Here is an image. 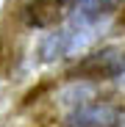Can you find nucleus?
<instances>
[{"mask_svg":"<svg viewBox=\"0 0 125 127\" xmlns=\"http://www.w3.org/2000/svg\"><path fill=\"white\" fill-rule=\"evenodd\" d=\"M122 111L109 102H83L67 113V127H117L122 122Z\"/></svg>","mask_w":125,"mask_h":127,"instance_id":"1","label":"nucleus"},{"mask_svg":"<svg viewBox=\"0 0 125 127\" xmlns=\"http://www.w3.org/2000/svg\"><path fill=\"white\" fill-rule=\"evenodd\" d=\"M120 6V0H75L67 17L72 28H97L103 19H109Z\"/></svg>","mask_w":125,"mask_h":127,"instance_id":"2","label":"nucleus"},{"mask_svg":"<svg viewBox=\"0 0 125 127\" xmlns=\"http://www.w3.org/2000/svg\"><path fill=\"white\" fill-rule=\"evenodd\" d=\"M70 0H31L22 8V17L31 28H50L61 17H67Z\"/></svg>","mask_w":125,"mask_h":127,"instance_id":"3","label":"nucleus"},{"mask_svg":"<svg viewBox=\"0 0 125 127\" xmlns=\"http://www.w3.org/2000/svg\"><path fill=\"white\" fill-rule=\"evenodd\" d=\"M122 66H125V53L120 47H106V50H100L83 61L81 72L92 75V77H117Z\"/></svg>","mask_w":125,"mask_h":127,"instance_id":"4","label":"nucleus"},{"mask_svg":"<svg viewBox=\"0 0 125 127\" xmlns=\"http://www.w3.org/2000/svg\"><path fill=\"white\" fill-rule=\"evenodd\" d=\"M67 44H70L67 28H56L53 33H47L45 39H42V44H39V58H42V64H53V61H58V58H64V55H67Z\"/></svg>","mask_w":125,"mask_h":127,"instance_id":"5","label":"nucleus"},{"mask_svg":"<svg viewBox=\"0 0 125 127\" xmlns=\"http://www.w3.org/2000/svg\"><path fill=\"white\" fill-rule=\"evenodd\" d=\"M117 83H120V86H122V89H125V66H122V69H120V75H117Z\"/></svg>","mask_w":125,"mask_h":127,"instance_id":"6","label":"nucleus"}]
</instances>
